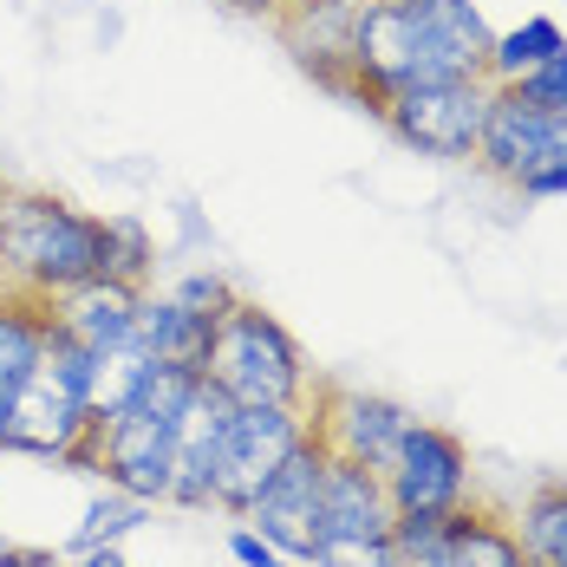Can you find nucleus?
I'll return each mask as SVG.
<instances>
[{
	"mask_svg": "<svg viewBox=\"0 0 567 567\" xmlns=\"http://www.w3.org/2000/svg\"><path fill=\"white\" fill-rule=\"evenodd\" d=\"M489 40L476 0H359L352 13V105L379 117L404 85L437 79H489Z\"/></svg>",
	"mask_w": 567,
	"mask_h": 567,
	"instance_id": "f257e3e1",
	"label": "nucleus"
},
{
	"mask_svg": "<svg viewBox=\"0 0 567 567\" xmlns=\"http://www.w3.org/2000/svg\"><path fill=\"white\" fill-rule=\"evenodd\" d=\"M99 379H105V359L72 333H59L53 320L40 372L0 411V456H33L72 476H99V411H92Z\"/></svg>",
	"mask_w": 567,
	"mask_h": 567,
	"instance_id": "f03ea898",
	"label": "nucleus"
},
{
	"mask_svg": "<svg viewBox=\"0 0 567 567\" xmlns=\"http://www.w3.org/2000/svg\"><path fill=\"white\" fill-rule=\"evenodd\" d=\"M105 275V216L79 209L59 189L7 183L0 196V287L59 300Z\"/></svg>",
	"mask_w": 567,
	"mask_h": 567,
	"instance_id": "7ed1b4c3",
	"label": "nucleus"
},
{
	"mask_svg": "<svg viewBox=\"0 0 567 567\" xmlns=\"http://www.w3.org/2000/svg\"><path fill=\"white\" fill-rule=\"evenodd\" d=\"M203 379L216 392H228L235 404H313V392H320L293 327L248 293L216 320L209 352H203Z\"/></svg>",
	"mask_w": 567,
	"mask_h": 567,
	"instance_id": "20e7f679",
	"label": "nucleus"
},
{
	"mask_svg": "<svg viewBox=\"0 0 567 567\" xmlns=\"http://www.w3.org/2000/svg\"><path fill=\"white\" fill-rule=\"evenodd\" d=\"M489 79H437V85H404L379 105V124L404 151L437 157V164H476L483 124H489Z\"/></svg>",
	"mask_w": 567,
	"mask_h": 567,
	"instance_id": "39448f33",
	"label": "nucleus"
},
{
	"mask_svg": "<svg viewBox=\"0 0 567 567\" xmlns=\"http://www.w3.org/2000/svg\"><path fill=\"white\" fill-rule=\"evenodd\" d=\"M307 431H313V404H235L216 463V509L241 522Z\"/></svg>",
	"mask_w": 567,
	"mask_h": 567,
	"instance_id": "423d86ee",
	"label": "nucleus"
},
{
	"mask_svg": "<svg viewBox=\"0 0 567 567\" xmlns=\"http://www.w3.org/2000/svg\"><path fill=\"white\" fill-rule=\"evenodd\" d=\"M385 489H392L398 515H451L476 496V463L470 444L456 437L451 424H431L417 417L404 437H398L392 463H385Z\"/></svg>",
	"mask_w": 567,
	"mask_h": 567,
	"instance_id": "0eeeda50",
	"label": "nucleus"
},
{
	"mask_svg": "<svg viewBox=\"0 0 567 567\" xmlns=\"http://www.w3.org/2000/svg\"><path fill=\"white\" fill-rule=\"evenodd\" d=\"M327 444H320V431H307L287 463L268 476V489L255 496V509L241 515L261 542H275L281 555L293 561H313V535H320V483H327Z\"/></svg>",
	"mask_w": 567,
	"mask_h": 567,
	"instance_id": "6e6552de",
	"label": "nucleus"
},
{
	"mask_svg": "<svg viewBox=\"0 0 567 567\" xmlns=\"http://www.w3.org/2000/svg\"><path fill=\"white\" fill-rule=\"evenodd\" d=\"M411 424H417L411 404H398L385 392H365V385H327L320 379V392H313V431H320V444L333 456H352V463L379 470V476H385L398 437Z\"/></svg>",
	"mask_w": 567,
	"mask_h": 567,
	"instance_id": "1a4fd4ad",
	"label": "nucleus"
},
{
	"mask_svg": "<svg viewBox=\"0 0 567 567\" xmlns=\"http://www.w3.org/2000/svg\"><path fill=\"white\" fill-rule=\"evenodd\" d=\"M176 437H183V424H171V417H144V411L105 417V424H99V483L137 496V503L171 509Z\"/></svg>",
	"mask_w": 567,
	"mask_h": 567,
	"instance_id": "9d476101",
	"label": "nucleus"
},
{
	"mask_svg": "<svg viewBox=\"0 0 567 567\" xmlns=\"http://www.w3.org/2000/svg\"><path fill=\"white\" fill-rule=\"evenodd\" d=\"M561 151H567V117L528 105L515 85H496V99H489V124H483V144H476V171L515 189L522 176H535L542 164H555Z\"/></svg>",
	"mask_w": 567,
	"mask_h": 567,
	"instance_id": "9b49d317",
	"label": "nucleus"
},
{
	"mask_svg": "<svg viewBox=\"0 0 567 567\" xmlns=\"http://www.w3.org/2000/svg\"><path fill=\"white\" fill-rule=\"evenodd\" d=\"M392 489L379 470L327 456V483H320V535L313 548H359V542H392Z\"/></svg>",
	"mask_w": 567,
	"mask_h": 567,
	"instance_id": "f8f14e48",
	"label": "nucleus"
},
{
	"mask_svg": "<svg viewBox=\"0 0 567 567\" xmlns=\"http://www.w3.org/2000/svg\"><path fill=\"white\" fill-rule=\"evenodd\" d=\"M228 411H235V398L216 392V385L203 379V392H196L189 417H183V437H176L171 509H183V515H209V509H216V463H223Z\"/></svg>",
	"mask_w": 567,
	"mask_h": 567,
	"instance_id": "ddd939ff",
	"label": "nucleus"
},
{
	"mask_svg": "<svg viewBox=\"0 0 567 567\" xmlns=\"http://www.w3.org/2000/svg\"><path fill=\"white\" fill-rule=\"evenodd\" d=\"M404 567H528L522 561V542H515V522L489 503H463V509L444 515L437 542L424 555H411Z\"/></svg>",
	"mask_w": 567,
	"mask_h": 567,
	"instance_id": "4468645a",
	"label": "nucleus"
},
{
	"mask_svg": "<svg viewBox=\"0 0 567 567\" xmlns=\"http://www.w3.org/2000/svg\"><path fill=\"white\" fill-rule=\"evenodd\" d=\"M53 320H59V333L92 346L99 359H117V352L137 346V287L105 281V275L99 281H79L72 293L53 300Z\"/></svg>",
	"mask_w": 567,
	"mask_h": 567,
	"instance_id": "2eb2a0df",
	"label": "nucleus"
},
{
	"mask_svg": "<svg viewBox=\"0 0 567 567\" xmlns=\"http://www.w3.org/2000/svg\"><path fill=\"white\" fill-rule=\"evenodd\" d=\"M47 340H53V300L0 287V411H7L13 392L40 372Z\"/></svg>",
	"mask_w": 567,
	"mask_h": 567,
	"instance_id": "dca6fc26",
	"label": "nucleus"
},
{
	"mask_svg": "<svg viewBox=\"0 0 567 567\" xmlns=\"http://www.w3.org/2000/svg\"><path fill=\"white\" fill-rule=\"evenodd\" d=\"M209 333H216V320L189 313L171 287H144V293H137V352L171 359V365H196V372H203Z\"/></svg>",
	"mask_w": 567,
	"mask_h": 567,
	"instance_id": "f3484780",
	"label": "nucleus"
},
{
	"mask_svg": "<svg viewBox=\"0 0 567 567\" xmlns=\"http://www.w3.org/2000/svg\"><path fill=\"white\" fill-rule=\"evenodd\" d=\"M509 522L528 567H567V476L528 483V496H522V509Z\"/></svg>",
	"mask_w": 567,
	"mask_h": 567,
	"instance_id": "a211bd4d",
	"label": "nucleus"
},
{
	"mask_svg": "<svg viewBox=\"0 0 567 567\" xmlns=\"http://www.w3.org/2000/svg\"><path fill=\"white\" fill-rule=\"evenodd\" d=\"M555 53H567V27L555 13H528V20H515L503 27L496 40H489V85H515V79H528L535 65H548Z\"/></svg>",
	"mask_w": 567,
	"mask_h": 567,
	"instance_id": "6ab92c4d",
	"label": "nucleus"
},
{
	"mask_svg": "<svg viewBox=\"0 0 567 567\" xmlns=\"http://www.w3.org/2000/svg\"><path fill=\"white\" fill-rule=\"evenodd\" d=\"M157 261H164L157 228L144 223L137 209H112L105 216V281H124L144 293V287L157 281Z\"/></svg>",
	"mask_w": 567,
	"mask_h": 567,
	"instance_id": "aec40b11",
	"label": "nucleus"
},
{
	"mask_svg": "<svg viewBox=\"0 0 567 567\" xmlns=\"http://www.w3.org/2000/svg\"><path fill=\"white\" fill-rule=\"evenodd\" d=\"M157 515V503H137V496H124V489H99L85 515H79V528H72V542H65V555H85V548H117L124 535H137L144 522Z\"/></svg>",
	"mask_w": 567,
	"mask_h": 567,
	"instance_id": "412c9836",
	"label": "nucleus"
},
{
	"mask_svg": "<svg viewBox=\"0 0 567 567\" xmlns=\"http://www.w3.org/2000/svg\"><path fill=\"white\" fill-rule=\"evenodd\" d=\"M171 293L189 307V313H203V320H223L228 307L241 300V293H235V281H228L216 261H196V268H183V275L171 281Z\"/></svg>",
	"mask_w": 567,
	"mask_h": 567,
	"instance_id": "4be33fe9",
	"label": "nucleus"
},
{
	"mask_svg": "<svg viewBox=\"0 0 567 567\" xmlns=\"http://www.w3.org/2000/svg\"><path fill=\"white\" fill-rule=\"evenodd\" d=\"M515 92H522L528 105H542V112L567 117V53H555L548 65H535L528 79H515Z\"/></svg>",
	"mask_w": 567,
	"mask_h": 567,
	"instance_id": "5701e85b",
	"label": "nucleus"
},
{
	"mask_svg": "<svg viewBox=\"0 0 567 567\" xmlns=\"http://www.w3.org/2000/svg\"><path fill=\"white\" fill-rule=\"evenodd\" d=\"M228 561H235V567H307V561H293V555H281L275 542H261L248 522H241V528H228Z\"/></svg>",
	"mask_w": 567,
	"mask_h": 567,
	"instance_id": "b1692460",
	"label": "nucleus"
},
{
	"mask_svg": "<svg viewBox=\"0 0 567 567\" xmlns=\"http://www.w3.org/2000/svg\"><path fill=\"white\" fill-rule=\"evenodd\" d=\"M515 196H522V203H561V196H567V151L555 157V164H542L535 176H522V183H515Z\"/></svg>",
	"mask_w": 567,
	"mask_h": 567,
	"instance_id": "393cba45",
	"label": "nucleus"
},
{
	"mask_svg": "<svg viewBox=\"0 0 567 567\" xmlns=\"http://www.w3.org/2000/svg\"><path fill=\"white\" fill-rule=\"evenodd\" d=\"M72 567H131V561H124V548H85V555H72Z\"/></svg>",
	"mask_w": 567,
	"mask_h": 567,
	"instance_id": "a878e982",
	"label": "nucleus"
},
{
	"mask_svg": "<svg viewBox=\"0 0 567 567\" xmlns=\"http://www.w3.org/2000/svg\"><path fill=\"white\" fill-rule=\"evenodd\" d=\"M228 7H235V13H248V20H268V27H275V13H281L287 0H228Z\"/></svg>",
	"mask_w": 567,
	"mask_h": 567,
	"instance_id": "bb28decb",
	"label": "nucleus"
},
{
	"mask_svg": "<svg viewBox=\"0 0 567 567\" xmlns=\"http://www.w3.org/2000/svg\"><path fill=\"white\" fill-rule=\"evenodd\" d=\"M27 567H72L65 548H27Z\"/></svg>",
	"mask_w": 567,
	"mask_h": 567,
	"instance_id": "cd10ccee",
	"label": "nucleus"
},
{
	"mask_svg": "<svg viewBox=\"0 0 567 567\" xmlns=\"http://www.w3.org/2000/svg\"><path fill=\"white\" fill-rule=\"evenodd\" d=\"M0 567H27V548H13V542H0Z\"/></svg>",
	"mask_w": 567,
	"mask_h": 567,
	"instance_id": "c85d7f7f",
	"label": "nucleus"
},
{
	"mask_svg": "<svg viewBox=\"0 0 567 567\" xmlns=\"http://www.w3.org/2000/svg\"><path fill=\"white\" fill-rule=\"evenodd\" d=\"M0 196H7V171H0Z\"/></svg>",
	"mask_w": 567,
	"mask_h": 567,
	"instance_id": "c756f323",
	"label": "nucleus"
}]
</instances>
